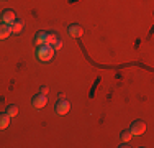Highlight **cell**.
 Masks as SVG:
<instances>
[{
	"mask_svg": "<svg viewBox=\"0 0 154 148\" xmlns=\"http://www.w3.org/2000/svg\"><path fill=\"white\" fill-rule=\"evenodd\" d=\"M54 53L56 51L53 50V46H48V44L38 46V50H36V56H38L39 61H49V59H53Z\"/></svg>",
	"mask_w": 154,
	"mask_h": 148,
	"instance_id": "1",
	"label": "cell"
},
{
	"mask_svg": "<svg viewBox=\"0 0 154 148\" xmlns=\"http://www.w3.org/2000/svg\"><path fill=\"white\" fill-rule=\"evenodd\" d=\"M45 44H48V46H53L54 51H59L61 46H62V41H61V38H59V35H57L56 31H53V33H46V43Z\"/></svg>",
	"mask_w": 154,
	"mask_h": 148,
	"instance_id": "2",
	"label": "cell"
},
{
	"mask_svg": "<svg viewBox=\"0 0 154 148\" xmlns=\"http://www.w3.org/2000/svg\"><path fill=\"white\" fill-rule=\"evenodd\" d=\"M54 109H56V114H59V115H66V114L71 110V102H69L64 95H61L59 101H57L56 105H54Z\"/></svg>",
	"mask_w": 154,
	"mask_h": 148,
	"instance_id": "3",
	"label": "cell"
},
{
	"mask_svg": "<svg viewBox=\"0 0 154 148\" xmlns=\"http://www.w3.org/2000/svg\"><path fill=\"white\" fill-rule=\"evenodd\" d=\"M130 132H131V135H143L146 132V124L143 120H134L130 125Z\"/></svg>",
	"mask_w": 154,
	"mask_h": 148,
	"instance_id": "4",
	"label": "cell"
},
{
	"mask_svg": "<svg viewBox=\"0 0 154 148\" xmlns=\"http://www.w3.org/2000/svg\"><path fill=\"white\" fill-rule=\"evenodd\" d=\"M15 20H17V13H15V10H12V8H5V10L2 12V23L12 25Z\"/></svg>",
	"mask_w": 154,
	"mask_h": 148,
	"instance_id": "5",
	"label": "cell"
},
{
	"mask_svg": "<svg viewBox=\"0 0 154 148\" xmlns=\"http://www.w3.org/2000/svg\"><path fill=\"white\" fill-rule=\"evenodd\" d=\"M67 33H69V36H72V38H80V36L84 35V28L80 27L79 23H72V25H69Z\"/></svg>",
	"mask_w": 154,
	"mask_h": 148,
	"instance_id": "6",
	"label": "cell"
},
{
	"mask_svg": "<svg viewBox=\"0 0 154 148\" xmlns=\"http://www.w3.org/2000/svg\"><path fill=\"white\" fill-rule=\"evenodd\" d=\"M46 102H48V99H46V95H43V94H36L35 97H33V107H35L36 110H39V109H43V107L46 105Z\"/></svg>",
	"mask_w": 154,
	"mask_h": 148,
	"instance_id": "7",
	"label": "cell"
},
{
	"mask_svg": "<svg viewBox=\"0 0 154 148\" xmlns=\"http://www.w3.org/2000/svg\"><path fill=\"white\" fill-rule=\"evenodd\" d=\"M10 117L7 112H0V130H5L7 127L10 125Z\"/></svg>",
	"mask_w": 154,
	"mask_h": 148,
	"instance_id": "8",
	"label": "cell"
},
{
	"mask_svg": "<svg viewBox=\"0 0 154 148\" xmlns=\"http://www.w3.org/2000/svg\"><path fill=\"white\" fill-rule=\"evenodd\" d=\"M10 35H12L10 25H7V23H0V40H7Z\"/></svg>",
	"mask_w": 154,
	"mask_h": 148,
	"instance_id": "9",
	"label": "cell"
},
{
	"mask_svg": "<svg viewBox=\"0 0 154 148\" xmlns=\"http://www.w3.org/2000/svg\"><path fill=\"white\" fill-rule=\"evenodd\" d=\"M46 43V31H38L35 35V44L36 46H43Z\"/></svg>",
	"mask_w": 154,
	"mask_h": 148,
	"instance_id": "10",
	"label": "cell"
},
{
	"mask_svg": "<svg viewBox=\"0 0 154 148\" xmlns=\"http://www.w3.org/2000/svg\"><path fill=\"white\" fill-rule=\"evenodd\" d=\"M10 30H12L13 35H17V33H21V30H23V21H21V20H15L12 25H10Z\"/></svg>",
	"mask_w": 154,
	"mask_h": 148,
	"instance_id": "11",
	"label": "cell"
},
{
	"mask_svg": "<svg viewBox=\"0 0 154 148\" xmlns=\"http://www.w3.org/2000/svg\"><path fill=\"white\" fill-rule=\"evenodd\" d=\"M131 132H130V128H128V130H123L122 133H120V140H122V143H128L131 140Z\"/></svg>",
	"mask_w": 154,
	"mask_h": 148,
	"instance_id": "12",
	"label": "cell"
},
{
	"mask_svg": "<svg viewBox=\"0 0 154 148\" xmlns=\"http://www.w3.org/2000/svg\"><path fill=\"white\" fill-rule=\"evenodd\" d=\"M7 114H8L10 117H15L18 114V105H15V104H10L8 107H7Z\"/></svg>",
	"mask_w": 154,
	"mask_h": 148,
	"instance_id": "13",
	"label": "cell"
},
{
	"mask_svg": "<svg viewBox=\"0 0 154 148\" xmlns=\"http://www.w3.org/2000/svg\"><path fill=\"white\" fill-rule=\"evenodd\" d=\"M39 94L48 95V94H49V87H48V86H41V87H39Z\"/></svg>",
	"mask_w": 154,
	"mask_h": 148,
	"instance_id": "14",
	"label": "cell"
}]
</instances>
